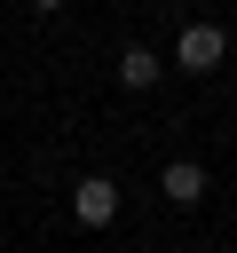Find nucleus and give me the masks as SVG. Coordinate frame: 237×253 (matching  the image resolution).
Masks as SVG:
<instances>
[{
  "instance_id": "nucleus-3",
  "label": "nucleus",
  "mask_w": 237,
  "mask_h": 253,
  "mask_svg": "<svg viewBox=\"0 0 237 253\" xmlns=\"http://www.w3.org/2000/svg\"><path fill=\"white\" fill-rule=\"evenodd\" d=\"M158 190H166L174 206H198V198H205V166H198V158H174V166L158 174Z\"/></svg>"
},
{
  "instance_id": "nucleus-5",
  "label": "nucleus",
  "mask_w": 237,
  "mask_h": 253,
  "mask_svg": "<svg viewBox=\"0 0 237 253\" xmlns=\"http://www.w3.org/2000/svg\"><path fill=\"white\" fill-rule=\"evenodd\" d=\"M32 8H63V0H32Z\"/></svg>"
},
{
  "instance_id": "nucleus-1",
  "label": "nucleus",
  "mask_w": 237,
  "mask_h": 253,
  "mask_svg": "<svg viewBox=\"0 0 237 253\" xmlns=\"http://www.w3.org/2000/svg\"><path fill=\"white\" fill-rule=\"evenodd\" d=\"M221 55H229V32L221 24H182V40H174V63L182 71H221Z\"/></svg>"
},
{
  "instance_id": "nucleus-2",
  "label": "nucleus",
  "mask_w": 237,
  "mask_h": 253,
  "mask_svg": "<svg viewBox=\"0 0 237 253\" xmlns=\"http://www.w3.org/2000/svg\"><path fill=\"white\" fill-rule=\"evenodd\" d=\"M71 213H79L87 229H103V221H118V182H111V174H87V182L71 190Z\"/></svg>"
},
{
  "instance_id": "nucleus-4",
  "label": "nucleus",
  "mask_w": 237,
  "mask_h": 253,
  "mask_svg": "<svg viewBox=\"0 0 237 253\" xmlns=\"http://www.w3.org/2000/svg\"><path fill=\"white\" fill-rule=\"evenodd\" d=\"M158 71H166V63H158L150 47H126V55H118V79H126V87H158Z\"/></svg>"
}]
</instances>
